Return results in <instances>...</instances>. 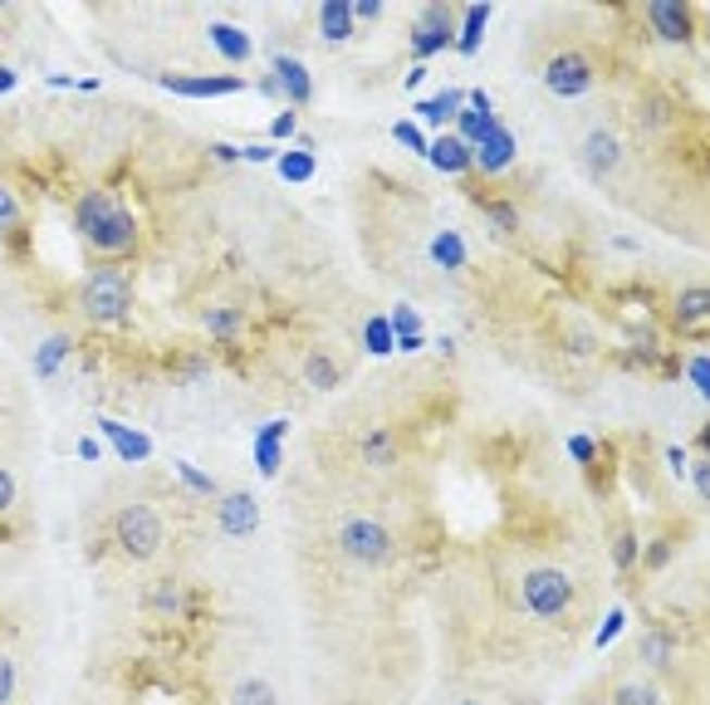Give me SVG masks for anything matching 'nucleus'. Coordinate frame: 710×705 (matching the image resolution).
Returning <instances> with one entry per match:
<instances>
[{
	"mask_svg": "<svg viewBox=\"0 0 710 705\" xmlns=\"http://www.w3.org/2000/svg\"><path fill=\"white\" fill-rule=\"evenodd\" d=\"M74 225H79L84 245L94 255H103V260H128L138 250V221L123 206V196L113 191H84L74 201Z\"/></svg>",
	"mask_w": 710,
	"mask_h": 705,
	"instance_id": "nucleus-1",
	"label": "nucleus"
},
{
	"mask_svg": "<svg viewBox=\"0 0 710 705\" xmlns=\"http://www.w3.org/2000/svg\"><path fill=\"white\" fill-rule=\"evenodd\" d=\"M79 309L89 313L94 323H103V329H109V323H123L133 309V280L119 270V264H103V270H94L89 280H84Z\"/></svg>",
	"mask_w": 710,
	"mask_h": 705,
	"instance_id": "nucleus-2",
	"label": "nucleus"
},
{
	"mask_svg": "<svg viewBox=\"0 0 710 705\" xmlns=\"http://www.w3.org/2000/svg\"><path fill=\"white\" fill-rule=\"evenodd\" d=\"M520 597L539 622H559V617H569V607H573V578L553 564H539V568L524 573Z\"/></svg>",
	"mask_w": 710,
	"mask_h": 705,
	"instance_id": "nucleus-3",
	"label": "nucleus"
},
{
	"mask_svg": "<svg viewBox=\"0 0 710 705\" xmlns=\"http://www.w3.org/2000/svg\"><path fill=\"white\" fill-rule=\"evenodd\" d=\"M113 539H119V548L128 558H158L167 529H162V519L152 505H123L119 519H113Z\"/></svg>",
	"mask_w": 710,
	"mask_h": 705,
	"instance_id": "nucleus-4",
	"label": "nucleus"
},
{
	"mask_svg": "<svg viewBox=\"0 0 710 705\" xmlns=\"http://www.w3.org/2000/svg\"><path fill=\"white\" fill-rule=\"evenodd\" d=\"M393 548L397 544H393V534H387V524H377V519H368V515L348 519V524L338 529V554L358 568H383L387 558H393Z\"/></svg>",
	"mask_w": 710,
	"mask_h": 705,
	"instance_id": "nucleus-5",
	"label": "nucleus"
},
{
	"mask_svg": "<svg viewBox=\"0 0 710 705\" xmlns=\"http://www.w3.org/2000/svg\"><path fill=\"white\" fill-rule=\"evenodd\" d=\"M593 84H598V64H593L588 49H559L544 64V88L553 98H588Z\"/></svg>",
	"mask_w": 710,
	"mask_h": 705,
	"instance_id": "nucleus-6",
	"label": "nucleus"
},
{
	"mask_svg": "<svg viewBox=\"0 0 710 705\" xmlns=\"http://www.w3.org/2000/svg\"><path fill=\"white\" fill-rule=\"evenodd\" d=\"M456 25H461V15H456L451 5H426L422 15H416V25H412V54H416V64H426L432 54L451 49L456 45Z\"/></svg>",
	"mask_w": 710,
	"mask_h": 705,
	"instance_id": "nucleus-7",
	"label": "nucleus"
},
{
	"mask_svg": "<svg viewBox=\"0 0 710 705\" xmlns=\"http://www.w3.org/2000/svg\"><path fill=\"white\" fill-rule=\"evenodd\" d=\"M578 162L593 182H602V176H612L622 162H627V147H622V137L612 133V127H588L583 143H578Z\"/></svg>",
	"mask_w": 710,
	"mask_h": 705,
	"instance_id": "nucleus-8",
	"label": "nucleus"
},
{
	"mask_svg": "<svg viewBox=\"0 0 710 705\" xmlns=\"http://www.w3.org/2000/svg\"><path fill=\"white\" fill-rule=\"evenodd\" d=\"M642 15H647L651 35L667 39V45H690L696 39V10L686 0H651Z\"/></svg>",
	"mask_w": 710,
	"mask_h": 705,
	"instance_id": "nucleus-9",
	"label": "nucleus"
},
{
	"mask_svg": "<svg viewBox=\"0 0 710 705\" xmlns=\"http://www.w3.org/2000/svg\"><path fill=\"white\" fill-rule=\"evenodd\" d=\"M167 94L182 98H226V94H246V78L240 74H162L158 78Z\"/></svg>",
	"mask_w": 710,
	"mask_h": 705,
	"instance_id": "nucleus-10",
	"label": "nucleus"
},
{
	"mask_svg": "<svg viewBox=\"0 0 710 705\" xmlns=\"http://www.w3.org/2000/svg\"><path fill=\"white\" fill-rule=\"evenodd\" d=\"M216 524H221V534H231V539H250V534L260 529V505H256V495H246V490L216 495Z\"/></svg>",
	"mask_w": 710,
	"mask_h": 705,
	"instance_id": "nucleus-11",
	"label": "nucleus"
},
{
	"mask_svg": "<svg viewBox=\"0 0 710 705\" xmlns=\"http://www.w3.org/2000/svg\"><path fill=\"white\" fill-rule=\"evenodd\" d=\"M471 152H475V172L500 176V172H510V166H514V157H520V143H514V133L505 123H495L490 133H485L481 143L471 147Z\"/></svg>",
	"mask_w": 710,
	"mask_h": 705,
	"instance_id": "nucleus-12",
	"label": "nucleus"
},
{
	"mask_svg": "<svg viewBox=\"0 0 710 705\" xmlns=\"http://www.w3.org/2000/svg\"><path fill=\"white\" fill-rule=\"evenodd\" d=\"M99 431H103V441H109L113 456L128 460V466H142V460L152 456V441L142 436V431H133L128 421H119V417H99Z\"/></svg>",
	"mask_w": 710,
	"mask_h": 705,
	"instance_id": "nucleus-13",
	"label": "nucleus"
},
{
	"mask_svg": "<svg viewBox=\"0 0 710 705\" xmlns=\"http://www.w3.org/2000/svg\"><path fill=\"white\" fill-rule=\"evenodd\" d=\"M426 162H432L441 176H465L475 166V152L456 133H436L432 143H426Z\"/></svg>",
	"mask_w": 710,
	"mask_h": 705,
	"instance_id": "nucleus-14",
	"label": "nucleus"
},
{
	"mask_svg": "<svg viewBox=\"0 0 710 705\" xmlns=\"http://www.w3.org/2000/svg\"><path fill=\"white\" fill-rule=\"evenodd\" d=\"M270 69H275V88L289 98V108H304L309 98H314V78H309V69L299 64L295 54H275Z\"/></svg>",
	"mask_w": 710,
	"mask_h": 705,
	"instance_id": "nucleus-15",
	"label": "nucleus"
},
{
	"mask_svg": "<svg viewBox=\"0 0 710 705\" xmlns=\"http://www.w3.org/2000/svg\"><path fill=\"white\" fill-rule=\"evenodd\" d=\"M207 39H211V49H216L221 59H231V64H246V59L256 54V39H250V29L231 25V20H211Z\"/></svg>",
	"mask_w": 710,
	"mask_h": 705,
	"instance_id": "nucleus-16",
	"label": "nucleus"
},
{
	"mask_svg": "<svg viewBox=\"0 0 710 705\" xmlns=\"http://www.w3.org/2000/svg\"><path fill=\"white\" fill-rule=\"evenodd\" d=\"M285 431H289L285 417L260 421V431H256V466H260V475H279V460H285Z\"/></svg>",
	"mask_w": 710,
	"mask_h": 705,
	"instance_id": "nucleus-17",
	"label": "nucleus"
},
{
	"mask_svg": "<svg viewBox=\"0 0 710 705\" xmlns=\"http://www.w3.org/2000/svg\"><path fill=\"white\" fill-rule=\"evenodd\" d=\"M706 319H710V289H706V284L681 289L676 304H671V329H676V333H696Z\"/></svg>",
	"mask_w": 710,
	"mask_h": 705,
	"instance_id": "nucleus-18",
	"label": "nucleus"
},
{
	"mask_svg": "<svg viewBox=\"0 0 710 705\" xmlns=\"http://www.w3.org/2000/svg\"><path fill=\"white\" fill-rule=\"evenodd\" d=\"M490 15H495V5L490 0H481V5H471V10H461V25H456V54H465V59H475V49L485 45V25H490Z\"/></svg>",
	"mask_w": 710,
	"mask_h": 705,
	"instance_id": "nucleus-19",
	"label": "nucleus"
},
{
	"mask_svg": "<svg viewBox=\"0 0 710 705\" xmlns=\"http://www.w3.org/2000/svg\"><path fill=\"white\" fill-rule=\"evenodd\" d=\"M471 201L485 211V221H490V231L500 235V240L520 235V206H514V201H505V196H495V191H475Z\"/></svg>",
	"mask_w": 710,
	"mask_h": 705,
	"instance_id": "nucleus-20",
	"label": "nucleus"
},
{
	"mask_svg": "<svg viewBox=\"0 0 710 705\" xmlns=\"http://www.w3.org/2000/svg\"><path fill=\"white\" fill-rule=\"evenodd\" d=\"M353 15H348V0H324V5H319V39H324V45H348V39H353Z\"/></svg>",
	"mask_w": 710,
	"mask_h": 705,
	"instance_id": "nucleus-21",
	"label": "nucleus"
},
{
	"mask_svg": "<svg viewBox=\"0 0 710 705\" xmlns=\"http://www.w3.org/2000/svg\"><path fill=\"white\" fill-rule=\"evenodd\" d=\"M275 166H279V182L304 186V182H314L319 157H314V147H309V143H299V147H285V152L275 157Z\"/></svg>",
	"mask_w": 710,
	"mask_h": 705,
	"instance_id": "nucleus-22",
	"label": "nucleus"
},
{
	"mask_svg": "<svg viewBox=\"0 0 710 705\" xmlns=\"http://www.w3.org/2000/svg\"><path fill=\"white\" fill-rule=\"evenodd\" d=\"M70 352H74V338H70V333H50V338H45L40 348H35V358H30L35 378H45V382H50L54 372L64 368V358H70Z\"/></svg>",
	"mask_w": 710,
	"mask_h": 705,
	"instance_id": "nucleus-23",
	"label": "nucleus"
},
{
	"mask_svg": "<svg viewBox=\"0 0 710 705\" xmlns=\"http://www.w3.org/2000/svg\"><path fill=\"white\" fill-rule=\"evenodd\" d=\"M612 564H618V573H632L642 564V534L632 519H618V529H612Z\"/></svg>",
	"mask_w": 710,
	"mask_h": 705,
	"instance_id": "nucleus-24",
	"label": "nucleus"
},
{
	"mask_svg": "<svg viewBox=\"0 0 710 705\" xmlns=\"http://www.w3.org/2000/svg\"><path fill=\"white\" fill-rule=\"evenodd\" d=\"M461 108H465V94H461V88H441L436 98L416 103V113H422V123L446 127V123H456V113H461Z\"/></svg>",
	"mask_w": 710,
	"mask_h": 705,
	"instance_id": "nucleus-25",
	"label": "nucleus"
},
{
	"mask_svg": "<svg viewBox=\"0 0 710 705\" xmlns=\"http://www.w3.org/2000/svg\"><path fill=\"white\" fill-rule=\"evenodd\" d=\"M432 260L441 264L446 274H461V270H465V260H471V255H465L461 231H436V235H432Z\"/></svg>",
	"mask_w": 710,
	"mask_h": 705,
	"instance_id": "nucleus-26",
	"label": "nucleus"
},
{
	"mask_svg": "<svg viewBox=\"0 0 710 705\" xmlns=\"http://www.w3.org/2000/svg\"><path fill=\"white\" fill-rule=\"evenodd\" d=\"M304 378H309V387L334 392L338 382H344V368H338V358L328 348H314L309 352V362H304Z\"/></svg>",
	"mask_w": 710,
	"mask_h": 705,
	"instance_id": "nucleus-27",
	"label": "nucleus"
},
{
	"mask_svg": "<svg viewBox=\"0 0 710 705\" xmlns=\"http://www.w3.org/2000/svg\"><path fill=\"white\" fill-rule=\"evenodd\" d=\"M358 456H363L373 470L393 466V460H397V431L373 426V431H368V436H363V446H358Z\"/></svg>",
	"mask_w": 710,
	"mask_h": 705,
	"instance_id": "nucleus-28",
	"label": "nucleus"
},
{
	"mask_svg": "<svg viewBox=\"0 0 710 705\" xmlns=\"http://www.w3.org/2000/svg\"><path fill=\"white\" fill-rule=\"evenodd\" d=\"M231 705H279V691L265 676H240L236 691H231Z\"/></svg>",
	"mask_w": 710,
	"mask_h": 705,
	"instance_id": "nucleus-29",
	"label": "nucleus"
},
{
	"mask_svg": "<svg viewBox=\"0 0 710 705\" xmlns=\"http://www.w3.org/2000/svg\"><path fill=\"white\" fill-rule=\"evenodd\" d=\"M182 607H187V593H182V583L162 578V583H152V588H148V613H158V617H177Z\"/></svg>",
	"mask_w": 710,
	"mask_h": 705,
	"instance_id": "nucleus-30",
	"label": "nucleus"
},
{
	"mask_svg": "<svg viewBox=\"0 0 710 705\" xmlns=\"http://www.w3.org/2000/svg\"><path fill=\"white\" fill-rule=\"evenodd\" d=\"M363 348L373 352V358H393V352H397V338H393V323H387V313H373V319L363 323Z\"/></svg>",
	"mask_w": 710,
	"mask_h": 705,
	"instance_id": "nucleus-31",
	"label": "nucleus"
},
{
	"mask_svg": "<svg viewBox=\"0 0 710 705\" xmlns=\"http://www.w3.org/2000/svg\"><path fill=\"white\" fill-rule=\"evenodd\" d=\"M201 329H207L211 338H236V333L246 329V313H240V309H231V304H226V309H211V313H201Z\"/></svg>",
	"mask_w": 710,
	"mask_h": 705,
	"instance_id": "nucleus-32",
	"label": "nucleus"
},
{
	"mask_svg": "<svg viewBox=\"0 0 710 705\" xmlns=\"http://www.w3.org/2000/svg\"><path fill=\"white\" fill-rule=\"evenodd\" d=\"M642 661H647L651 671H667V666L676 661V642H671V632H651L647 642H642Z\"/></svg>",
	"mask_w": 710,
	"mask_h": 705,
	"instance_id": "nucleus-33",
	"label": "nucleus"
},
{
	"mask_svg": "<svg viewBox=\"0 0 710 705\" xmlns=\"http://www.w3.org/2000/svg\"><path fill=\"white\" fill-rule=\"evenodd\" d=\"M612 705H661V695L651 681H622L618 691H612Z\"/></svg>",
	"mask_w": 710,
	"mask_h": 705,
	"instance_id": "nucleus-34",
	"label": "nucleus"
},
{
	"mask_svg": "<svg viewBox=\"0 0 710 705\" xmlns=\"http://www.w3.org/2000/svg\"><path fill=\"white\" fill-rule=\"evenodd\" d=\"M387 323H393V338H422V313H416L412 304H397V309L387 313Z\"/></svg>",
	"mask_w": 710,
	"mask_h": 705,
	"instance_id": "nucleus-35",
	"label": "nucleus"
},
{
	"mask_svg": "<svg viewBox=\"0 0 710 705\" xmlns=\"http://www.w3.org/2000/svg\"><path fill=\"white\" fill-rule=\"evenodd\" d=\"M686 382H690V392L696 397H710V352H690L686 358Z\"/></svg>",
	"mask_w": 710,
	"mask_h": 705,
	"instance_id": "nucleus-36",
	"label": "nucleus"
},
{
	"mask_svg": "<svg viewBox=\"0 0 710 705\" xmlns=\"http://www.w3.org/2000/svg\"><path fill=\"white\" fill-rule=\"evenodd\" d=\"M177 475H182V485L187 490H197V495H207V499H216L221 490H216V480L207 475V470H197L191 460H177Z\"/></svg>",
	"mask_w": 710,
	"mask_h": 705,
	"instance_id": "nucleus-37",
	"label": "nucleus"
},
{
	"mask_svg": "<svg viewBox=\"0 0 710 705\" xmlns=\"http://www.w3.org/2000/svg\"><path fill=\"white\" fill-rule=\"evenodd\" d=\"M15 225H21V196H15L11 186L0 182V235L15 231Z\"/></svg>",
	"mask_w": 710,
	"mask_h": 705,
	"instance_id": "nucleus-38",
	"label": "nucleus"
},
{
	"mask_svg": "<svg viewBox=\"0 0 710 705\" xmlns=\"http://www.w3.org/2000/svg\"><path fill=\"white\" fill-rule=\"evenodd\" d=\"M393 137L407 147V152L426 157V137H422V127H416V123H407V118H397V123H393Z\"/></svg>",
	"mask_w": 710,
	"mask_h": 705,
	"instance_id": "nucleus-39",
	"label": "nucleus"
},
{
	"mask_svg": "<svg viewBox=\"0 0 710 705\" xmlns=\"http://www.w3.org/2000/svg\"><path fill=\"white\" fill-rule=\"evenodd\" d=\"M15 691H21V671L5 652H0V705H15Z\"/></svg>",
	"mask_w": 710,
	"mask_h": 705,
	"instance_id": "nucleus-40",
	"label": "nucleus"
},
{
	"mask_svg": "<svg viewBox=\"0 0 710 705\" xmlns=\"http://www.w3.org/2000/svg\"><path fill=\"white\" fill-rule=\"evenodd\" d=\"M15 499H21V480H15L11 466H0V515H11Z\"/></svg>",
	"mask_w": 710,
	"mask_h": 705,
	"instance_id": "nucleus-41",
	"label": "nucleus"
},
{
	"mask_svg": "<svg viewBox=\"0 0 710 705\" xmlns=\"http://www.w3.org/2000/svg\"><path fill=\"white\" fill-rule=\"evenodd\" d=\"M569 456L578 460V466L593 470V460H598V441H593V436H569Z\"/></svg>",
	"mask_w": 710,
	"mask_h": 705,
	"instance_id": "nucleus-42",
	"label": "nucleus"
},
{
	"mask_svg": "<svg viewBox=\"0 0 710 705\" xmlns=\"http://www.w3.org/2000/svg\"><path fill=\"white\" fill-rule=\"evenodd\" d=\"M295 133H299V113H295V108H279V118L270 123V137L285 143V137H295Z\"/></svg>",
	"mask_w": 710,
	"mask_h": 705,
	"instance_id": "nucleus-43",
	"label": "nucleus"
},
{
	"mask_svg": "<svg viewBox=\"0 0 710 705\" xmlns=\"http://www.w3.org/2000/svg\"><path fill=\"white\" fill-rule=\"evenodd\" d=\"M622 627H627V613H622V607H612V613H608V622H602V632L593 636V646H608L612 636L622 632Z\"/></svg>",
	"mask_w": 710,
	"mask_h": 705,
	"instance_id": "nucleus-44",
	"label": "nucleus"
},
{
	"mask_svg": "<svg viewBox=\"0 0 710 705\" xmlns=\"http://www.w3.org/2000/svg\"><path fill=\"white\" fill-rule=\"evenodd\" d=\"M275 157H279V147H270V143H246V147H240V162H275Z\"/></svg>",
	"mask_w": 710,
	"mask_h": 705,
	"instance_id": "nucleus-45",
	"label": "nucleus"
},
{
	"mask_svg": "<svg viewBox=\"0 0 710 705\" xmlns=\"http://www.w3.org/2000/svg\"><path fill=\"white\" fill-rule=\"evenodd\" d=\"M348 15H353V25L358 20H383V5L377 0H358V5H348Z\"/></svg>",
	"mask_w": 710,
	"mask_h": 705,
	"instance_id": "nucleus-46",
	"label": "nucleus"
},
{
	"mask_svg": "<svg viewBox=\"0 0 710 705\" xmlns=\"http://www.w3.org/2000/svg\"><path fill=\"white\" fill-rule=\"evenodd\" d=\"M211 157H216L221 166H231V162H240V147L236 143H211Z\"/></svg>",
	"mask_w": 710,
	"mask_h": 705,
	"instance_id": "nucleus-47",
	"label": "nucleus"
},
{
	"mask_svg": "<svg viewBox=\"0 0 710 705\" xmlns=\"http://www.w3.org/2000/svg\"><path fill=\"white\" fill-rule=\"evenodd\" d=\"M690 480H696V490L706 495V490H710V466H706V460H696V466H690Z\"/></svg>",
	"mask_w": 710,
	"mask_h": 705,
	"instance_id": "nucleus-48",
	"label": "nucleus"
},
{
	"mask_svg": "<svg viewBox=\"0 0 710 705\" xmlns=\"http://www.w3.org/2000/svg\"><path fill=\"white\" fill-rule=\"evenodd\" d=\"M667 466H671V475H686V450L671 446V450H667Z\"/></svg>",
	"mask_w": 710,
	"mask_h": 705,
	"instance_id": "nucleus-49",
	"label": "nucleus"
},
{
	"mask_svg": "<svg viewBox=\"0 0 710 705\" xmlns=\"http://www.w3.org/2000/svg\"><path fill=\"white\" fill-rule=\"evenodd\" d=\"M79 456H84V460H99V456H103V446H99L94 436H79Z\"/></svg>",
	"mask_w": 710,
	"mask_h": 705,
	"instance_id": "nucleus-50",
	"label": "nucleus"
},
{
	"mask_svg": "<svg viewBox=\"0 0 710 705\" xmlns=\"http://www.w3.org/2000/svg\"><path fill=\"white\" fill-rule=\"evenodd\" d=\"M15 84H21V74H15V69L11 64H0V94H11V88Z\"/></svg>",
	"mask_w": 710,
	"mask_h": 705,
	"instance_id": "nucleus-51",
	"label": "nucleus"
},
{
	"mask_svg": "<svg viewBox=\"0 0 710 705\" xmlns=\"http://www.w3.org/2000/svg\"><path fill=\"white\" fill-rule=\"evenodd\" d=\"M422 343H426V333L422 338H397V352H422Z\"/></svg>",
	"mask_w": 710,
	"mask_h": 705,
	"instance_id": "nucleus-52",
	"label": "nucleus"
},
{
	"mask_svg": "<svg viewBox=\"0 0 710 705\" xmlns=\"http://www.w3.org/2000/svg\"><path fill=\"white\" fill-rule=\"evenodd\" d=\"M422 78H426V64H416V69H412V74H407V78H402V84H407V88H416V84H422Z\"/></svg>",
	"mask_w": 710,
	"mask_h": 705,
	"instance_id": "nucleus-53",
	"label": "nucleus"
},
{
	"mask_svg": "<svg viewBox=\"0 0 710 705\" xmlns=\"http://www.w3.org/2000/svg\"><path fill=\"white\" fill-rule=\"evenodd\" d=\"M461 705H485V701H461Z\"/></svg>",
	"mask_w": 710,
	"mask_h": 705,
	"instance_id": "nucleus-54",
	"label": "nucleus"
}]
</instances>
